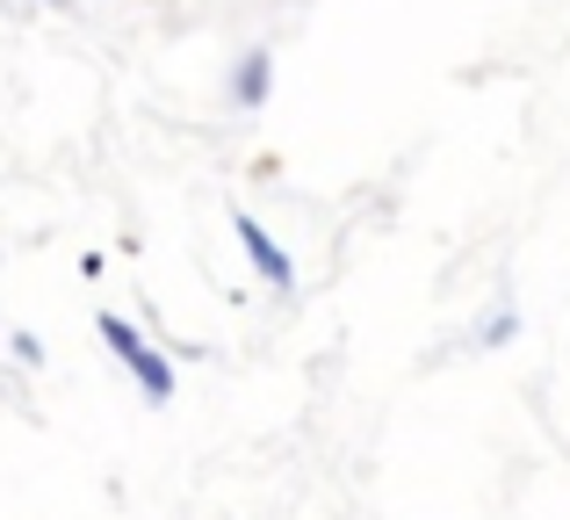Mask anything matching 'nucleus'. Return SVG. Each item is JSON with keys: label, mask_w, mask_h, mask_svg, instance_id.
<instances>
[{"label": "nucleus", "mask_w": 570, "mask_h": 520, "mask_svg": "<svg viewBox=\"0 0 570 520\" xmlns=\"http://www.w3.org/2000/svg\"><path fill=\"white\" fill-rule=\"evenodd\" d=\"M513 333H520V318H513V311H499V318H491L484 333H476V347H505Z\"/></svg>", "instance_id": "obj_4"}, {"label": "nucleus", "mask_w": 570, "mask_h": 520, "mask_svg": "<svg viewBox=\"0 0 570 520\" xmlns=\"http://www.w3.org/2000/svg\"><path fill=\"white\" fill-rule=\"evenodd\" d=\"M95 333H101V347H109L116 362L130 369V383H138L153 405H167V398H174V362H167V354H159L153 340H145L138 325L124 318V311H95Z\"/></svg>", "instance_id": "obj_1"}, {"label": "nucleus", "mask_w": 570, "mask_h": 520, "mask_svg": "<svg viewBox=\"0 0 570 520\" xmlns=\"http://www.w3.org/2000/svg\"><path fill=\"white\" fill-rule=\"evenodd\" d=\"M267 95H275V51H246L232 72V101L238 109H267Z\"/></svg>", "instance_id": "obj_3"}, {"label": "nucleus", "mask_w": 570, "mask_h": 520, "mask_svg": "<svg viewBox=\"0 0 570 520\" xmlns=\"http://www.w3.org/2000/svg\"><path fill=\"white\" fill-rule=\"evenodd\" d=\"M51 8H66V0H51Z\"/></svg>", "instance_id": "obj_6"}, {"label": "nucleus", "mask_w": 570, "mask_h": 520, "mask_svg": "<svg viewBox=\"0 0 570 520\" xmlns=\"http://www.w3.org/2000/svg\"><path fill=\"white\" fill-rule=\"evenodd\" d=\"M8 347H14V362H22V369H37V362H43V340H37V333H14Z\"/></svg>", "instance_id": "obj_5"}, {"label": "nucleus", "mask_w": 570, "mask_h": 520, "mask_svg": "<svg viewBox=\"0 0 570 520\" xmlns=\"http://www.w3.org/2000/svg\"><path fill=\"white\" fill-rule=\"evenodd\" d=\"M232 232H238V254L253 261V275L267 282V290H296V261L275 246V232L261 225V217H246V210H232Z\"/></svg>", "instance_id": "obj_2"}]
</instances>
